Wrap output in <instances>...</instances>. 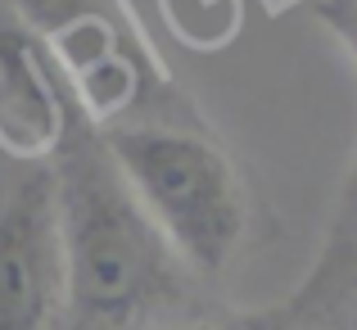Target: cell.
Listing matches in <instances>:
<instances>
[{"instance_id":"obj_1","label":"cell","mask_w":357,"mask_h":330,"mask_svg":"<svg viewBox=\"0 0 357 330\" xmlns=\"http://www.w3.org/2000/svg\"><path fill=\"white\" fill-rule=\"evenodd\" d=\"M73 330H131L181 299V258L118 172L100 127L73 100L54 149Z\"/></svg>"},{"instance_id":"obj_2","label":"cell","mask_w":357,"mask_h":330,"mask_svg":"<svg viewBox=\"0 0 357 330\" xmlns=\"http://www.w3.org/2000/svg\"><path fill=\"white\" fill-rule=\"evenodd\" d=\"M100 136L181 267L222 276L249 226L236 163L181 122H122Z\"/></svg>"},{"instance_id":"obj_3","label":"cell","mask_w":357,"mask_h":330,"mask_svg":"<svg viewBox=\"0 0 357 330\" xmlns=\"http://www.w3.org/2000/svg\"><path fill=\"white\" fill-rule=\"evenodd\" d=\"M68 313L59 186L32 167L0 200V330H54Z\"/></svg>"},{"instance_id":"obj_4","label":"cell","mask_w":357,"mask_h":330,"mask_svg":"<svg viewBox=\"0 0 357 330\" xmlns=\"http://www.w3.org/2000/svg\"><path fill=\"white\" fill-rule=\"evenodd\" d=\"M73 113V91L23 18L0 5V145L14 158L59 149Z\"/></svg>"},{"instance_id":"obj_5","label":"cell","mask_w":357,"mask_h":330,"mask_svg":"<svg viewBox=\"0 0 357 330\" xmlns=\"http://www.w3.org/2000/svg\"><path fill=\"white\" fill-rule=\"evenodd\" d=\"M317 18L344 36V45H349L353 59H357V0H321V5H317Z\"/></svg>"},{"instance_id":"obj_6","label":"cell","mask_w":357,"mask_h":330,"mask_svg":"<svg viewBox=\"0 0 357 330\" xmlns=\"http://www.w3.org/2000/svg\"><path fill=\"white\" fill-rule=\"evenodd\" d=\"M181 330H218V326H181Z\"/></svg>"}]
</instances>
